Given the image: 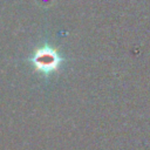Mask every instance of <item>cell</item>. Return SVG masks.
Listing matches in <instances>:
<instances>
[{"mask_svg": "<svg viewBox=\"0 0 150 150\" xmlns=\"http://www.w3.org/2000/svg\"><path fill=\"white\" fill-rule=\"evenodd\" d=\"M30 61L38 71L45 75H48L59 69L62 62V57L59 55V53L55 49L46 46V47L39 48L34 53Z\"/></svg>", "mask_w": 150, "mask_h": 150, "instance_id": "1", "label": "cell"}]
</instances>
